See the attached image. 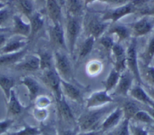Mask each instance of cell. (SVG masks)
<instances>
[{
  "instance_id": "45",
  "label": "cell",
  "mask_w": 154,
  "mask_h": 135,
  "mask_svg": "<svg viewBox=\"0 0 154 135\" xmlns=\"http://www.w3.org/2000/svg\"><path fill=\"white\" fill-rule=\"evenodd\" d=\"M100 2H106V3L111 4L113 5H123L125 2H127L128 0H100Z\"/></svg>"
},
{
  "instance_id": "15",
  "label": "cell",
  "mask_w": 154,
  "mask_h": 135,
  "mask_svg": "<svg viewBox=\"0 0 154 135\" xmlns=\"http://www.w3.org/2000/svg\"><path fill=\"white\" fill-rule=\"evenodd\" d=\"M20 83L26 87L28 91V96L30 101H34L38 96L40 95L42 87L38 81L32 77L26 75L20 78Z\"/></svg>"
},
{
  "instance_id": "24",
  "label": "cell",
  "mask_w": 154,
  "mask_h": 135,
  "mask_svg": "<svg viewBox=\"0 0 154 135\" xmlns=\"http://www.w3.org/2000/svg\"><path fill=\"white\" fill-rule=\"evenodd\" d=\"M14 84L15 81L12 77L0 74V88L3 91L6 101H8L11 96V91L14 89Z\"/></svg>"
},
{
  "instance_id": "1",
  "label": "cell",
  "mask_w": 154,
  "mask_h": 135,
  "mask_svg": "<svg viewBox=\"0 0 154 135\" xmlns=\"http://www.w3.org/2000/svg\"><path fill=\"white\" fill-rule=\"evenodd\" d=\"M89 111L84 112L77 120V124L81 131H92L100 127V121L107 111L110 110L106 106L97 109H89Z\"/></svg>"
},
{
  "instance_id": "52",
  "label": "cell",
  "mask_w": 154,
  "mask_h": 135,
  "mask_svg": "<svg viewBox=\"0 0 154 135\" xmlns=\"http://www.w3.org/2000/svg\"><path fill=\"white\" fill-rule=\"evenodd\" d=\"M94 1V0H85V5H88V4L91 3V2H93Z\"/></svg>"
},
{
  "instance_id": "22",
  "label": "cell",
  "mask_w": 154,
  "mask_h": 135,
  "mask_svg": "<svg viewBox=\"0 0 154 135\" xmlns=\"http://www.w3.org/2000/svg\"><path fill=\"white\" fill-rule=\"evenodd\" d=\"M107 24L103 23V21H100L96 17H91L87 24V29L89 35L91 36L94 37V38H97L100 37V35L103 34L106 29Z\"/></svg>"
},
{
  "instance_id": "31",
  "label": "cell",
  "mask_w": 154,
  "mask_h": 135,
  "mask_svg": "<svg viewBox=\"0 0 154 135\" xmlns=\"http://www.w3.org/2000/svg\"><path fill=\"white\" fill-rule=\"evenodd\" d=\"M141 57L143 64L150 65V63L154 58V35L149 39L144 52L142 54Z\"/></svg>"
},
{
  "instance_id": "40",
  "label": "cell",
  "mask_w": 154,
  "mask_h": 135,
  "mask_svg": "<svg viewBox=\"0 0 154 135\" xmlns=\"http://www.w3.org/2000/svg\"><path fill=\"white\" fill-rule=\"evenodd\" d=\"M100 43L101 44L102 46L106 50V51L110 52L112 50V47L116 44L113 41V40L109 36H102L100 38Z\"/></svg>"
},
{
  "instance_id": "58",
  "label": "cell",
  "mask_w": 154,
  "mask_h": 135,
  "mask_svg": "<svg viewBox=\"0 0 154 135\" xmlns=\"http://www.w3.org/2000/svg\"><path fill=\"white\" fill-rule=\"evenodd\" d=\"M153 109V115H154V108H153V109Z\"/></svg>"
},
{
  "instance_id": "4",
  "label": "cell",
  "mask_w": 154,
  "mask_h": 135,
  "mask_svg": "<svg viewBox=\"0 0 154 135\" xmlns=\"http://www.w3.org/2000/svg\"><path fill=\"white\" fill-rule=\"evenodd\" d=\"M80 29L81 24L78 17L68 15L66 29V43L67 51L70 54H72L74 52Z\"/></svg>"
},
{
  "instance_id": "2",
  "label": "cell",
  "mask_w": 154,
  "mask_h": 135,
  "mask_svg": "<svg viewBox=\"0 0 154 135\" xmlns=\"http://www.w3.org/2000/svg\"><path fill=\"white\" fill-rule=\"evenodd\" d=\"M54 68L60 79L72 83L73 81V71L69 59L66 54L59 50L54 52Z\"/></svg>"
},
{
  "instance_id": "43",
  "label": "cell",
  "mask_w": 154,
  "mask_h": 135,
  "mask_svg": "<svg viewBox=\"0 0 154 135\" xmlns=\"http://www.w3.org/2000/svg\"><path fill=\"white\" fill-rule=\"evenodd\" d=\"M130 135H149L148 132L145 129L139 127V126L134 125V124H129Z\"/></svg>"
},
{
  "instance_id": "21",
  "label": "cell",
  "mask_w": 154,
  "mask_h": 135,
  "mask_svg": "<svg viewBox=\"0 0 154 135\" xmlns=\"http://www.w3.org/2000/svg\"><path fill=\"white\" fill-rule=\"evenodd\" d=\"M46 8L48 17L53 23H60L61 7L57 0H46Z\"/></svg>"
},
{
  "instance_id": "17",
  "label": "cell",
  "mask_w": 154,
  "mask_h": 135,
  "mask_svg": "<svg viewBox=\"0 0 154 135\" xmlns=\"http://www.w3.org/2000/svg\"><path fill=\"white\" fill-rule=\"evenodd\" d=\"M123 117V111L121 107H116L112 111L107 117L104 118L103 122L100 124V129L103 131H106L112 127H116Z\"/></svg>"
},
{
  "instance_id": "12",
  "label": "cell",
  "mask_w": 154,
  "mask_h": 135,
  "mask_svg": "<svg viewBox=\"0 0 154 135\" xmlns=\"http://www.w3.org/2000/svg\"><path fill=\"white\" fill-rule=\"evenodd\" d=\"M110 52L114 58V69L119 73H122L127 69L125 51L120 44L116 43Z\"/></svg>"
},
{
  "instance_id": "11",
  "label": "cell",
  "mask_w": 154,
  "mask_h": 135,
  "mask_svg": "<svg viewBox=\"0 0 154 135\" xmlns=\"http://www.w3.org/2000/svg\"><path fill=\"white\" fill-rule=\"evenodd\" d=\"M128 94L131 96V98L137 100V102L143 103L149 106L152 109L154 108V102L150 97V96L148 94L146 91L141 86V84H137L135 85H133L131 88L130 89Z\"/></svg>"
},
{
  "instance_id": "16",
  "label": "cell",
  "mask_w": 154,
  "mask_h": 135,
  "mask_svg": "<svg viewBox=\"0 0 154 135\" xmlns=\"http://www.w3.org/2000/svg\"><path fill=\"white\" fill-rule=\"evenodd\" d=\"M7 102V118H13L22 113L24 109L23 105L19 100L18 97L16 94L15 91L13 89L11 91V96Z\"/></svg>"
},
{
  "instance_id": "49",
  "label": "cell",
  "mask_w": 154,
  "mask_h": 135,
  "mask_svg": "<svg viewBox=\"0 0 154 135\" xmlns=\"http://www.w3.org/2000/svg\"><path fill=\"white\" fill-rule=\"evenodd\" d=\"M146 89H145L146 91V92L148 93V94H149V96H150V97L152 98V100H153L154 102V87H148V86H146Z\"/></svg>"
},
{
  "instance_id": "26",
  "label": "cell",
  "mask_w": 154,
  "mask_h": 135,
  "mask_svg": "<svg viewBox=\"0 0 154 135\" xmlns=\"http://www.w3.org/2000/svg\"><path fill=\"white\" fill-rule=\"evenodd\" d=\"M29 18L30 26V35L29 38H32L42 29L44 25V20L41 14L38 13H34Z\"/></svg>"
},
{
  "instance_id": "3",
  "label": "cell",
  "mask_w": 154,
  "mask_h": 135,
  "mask_svg": "<svg viewBox=\"0 0 154 135\" xmlns=\"http://www.w3.org/2000/svg\"><path fill=\"white\" fill-rule=\"evenodd\" d=\"M126 54V68L134 76V79L137 81V84H142L141 77L140 73V66H139L138 59L137 53V42L135 38L132 39L128 44L127 50L125 51Z\"/></svg>"
},
{
  "instance_id": "6",
  "label": "cell",
  "mask_w": 154,
  "mask_h": 135,
  "mask_svg": "<svg viewBox=\"0 0 154 135\" xmlns=\"http://www.w3.org/2000/svg\"><path fill=\"white\" fill-rule=\"evenodd\" d=\"M113 99L109 96V93L105 90L97 91L92 93L85 101V106L87 109H97L106 106V104L112 103Z\"/></svg>"
},
{
  "instance_id": "53",
  "label": "cell",
  "mask_w": 154,
  "mask_h": 135,
  "mask_svg": "<svg viewBox=\"0 0 154 135\" xmlns=\"http://www.w3.org/2000/svg\"><path fill=\"white\" fill-rule=\"evenodd\" d=\"M7 30H8V29H6V28H1V27H0V32H6Z\"/></svg>"
},
{
  "instance_id": "42",
  "label": "cell",
  "mask_w": 154,
  "mask_h": 135,
  "mask_svg": "<svg viewBox=\"0 0 154 135\" xmlns=\"http://www.w3.org/2000/svg\"><path fill=\"white\" fill-rule=\"evenodd\" d=\"M116 135H130L129 130V120L124 119L122 124L119 127V130L116 133Z\"/></svg>"
},
{
  "instance_id": "29",
  "label": "cell",
  "mask_w": 154,
  "mask_h": 135,
  "mask_svg": "<svg viewBox=\"0 0 154 135\" xmlns=\"http://www.w3.org/2000/svg\"><path fill=\"white\" fill-rule=\"evenodd\" d=\"M121 108H122V111H123L124 119H128L129 121L132 119L134 115L140 110L137 105L134 102L131 101V100L125 101L122 104V106Z\"/></svg>"
},
{
  "instance_id": "7",
  "label": "cell",
  "mask_w": 154,
  "mask_h": 135,
  "mask_svg": "<svg viewBox=\"0 0 154 135\" xmlns=\"http://www.w3.org/2000/svg\"><path fill=\"white\" fill-rule=\"evenodd\" d=\"M48 32H49L50 41L53 46L58 49H64L68 51L64 32L60 23H54L50 26Z\"/></svg>"
},
{
  "instance_id": "30",
  "label": "cell",
  "mask_w": 154,
  "mask_h": 135,
  "mask_svg": "<svg viewBox=\"0 0 154 135\" xmlns=\"http://www.w3.org/2000/svg\"><path fill=\"white\" fill-rule=\"evenodd\" d=\"M37 55L39 57L40 61V69L42 71L53 68V57L48 51H40Z\"/></svg>"
},
{
  "instance_id": "23",
  "label": "cell",
  "mask_w": 154,
  "mask_h": 135,
  "mask_svg": "<svg viewBox=\"0 0 154 135\" xmlns=\"http://www.w3.org/2000/svg\"><path fill=\"white\" fill-rule=\"evenodd\" d=\"M27 41L23 39H12L7 41L5 46L0 50V54L18 52L26 48Z\"/></svg>"
},
{
  "instance_id": "32",
  "label": "cell",
  "mask_w": 154,
  "mask_h": 135,
  "mask_svg": "<svg viewBox=\"0 0 154 135\" xmlns=\"http://www.w3.org/2000/svg\"><path fill=\"white\" fill-rule=\"evenodd\" d=\"M33 0H17L19 9L22 13L28 17H31L34 14Z\"/></svg>"
},
{
  "instance_id": "10",
  "label": "cell",
  "mask_w": 154,
  "mask_h": 135,
  "mask_svg": "<svg viewBox=\"0 0 154 135\" xmlns=\"http://www.w3.org/2000/svg\"><path fill=\"white\" fill-rule=\"evenodd\" d=\"M55 101L57 115L60 121L67 123V124H73L75 122L73 113H72L70 106L68 105L67 102L65 100L63 95L61 98L55 100Z\"/></svg>"
},
{
  "instance_id": "50",
  "label": "cell",
  "mask_w": 154,
  "mask_h": 135,
  "mask_svg": "<svg viewBox=\"0 0 154 135\" xmlns=\"http://www.w3.org/2000/svg\"><path fill=\"white\" fill-rule=\"evenodd\" d=\"M143 14H145V15L153 16V17H154V6L152 7L151 8H149V9L146 10V11H143Z\"/></svg>"
},
{
  "instance_id": "18",
  "label": "cell",
  "mask_w": 154,
  "mask_h": 135,
  "mask_svg": "<svg viewBox=\"0 0 154 135\" xmlns=\"http://www.w3.org/2000/svg\"><path fill=\"white\" fill-rule=\"evenodd\" d=\"M152 24L146 17H143L134 23L131 26L133 35L135 38L143 36L150 32L152 29Z\"/></svg>"
},
{
  "instance_id": "39",
  "label": "cell",
  "mask_w": 154,
  "mask_h": 135,
  "mask_svg": "<svg viewBox=\"0 0 154 135\" xmlns=\"http://www.w3.org/2000/svg\"><path fill=\"white\" fill-rule=\"evenodd\" d=\"M14 121V118H7L6 119L0 121V135H2L4 133H7L8 130L11 127Z\"/></svg>"
},
{
  "instance_id": "28",
  "label": "cell",
  "mask_w": 154,
  "mask_h": 135,
  "mask_svg": "<svg viewBox=\"0 0 154 135\" xmlns=\"http://www.w3.org/2000/svg\"><path fill=\"white\" fill-rule=\"evenodd\" d=\"M143 70L140 71L142 81H144L148 87H154V66L143 65Z\"/></svg>"
},
{
  "instance_id": "56",
  "label": "cell",
  "mask_w": 154,
  "mask_h": 135,
  "mask_svg": "<svg viewBox=\"0 0 154 135\" xmlns=\"http://www.w3.org/2000/svg\"><path fill=\"white\" fill-rule=\"evenodd\" d=\"M46 135H57V134H54V133H48Z\"/></svg>"
},
{
  "instance_id": "27",
  "label": "cell",
  "mask_w": 154,
  "mask_h": 135,
  "mask_svg": "<svg viewBox=\"0 0 154 135\" xmlns=\"http://www.w3.org/2000/svg\"><path fill=\"white\" fill-rule=\"evenodd\" d=\"M94 41H95V38L91 35H88V38L83 41V43L81 44L80 48H79L78 60H84L91 52L93 48H94Z\"/></svg>"
},
{
  "instance_id": "51",
  "label": "cell",
  "mask_w": 154,
  "mask_h": 135,
  "mask_svg": "<svg viewBox=\"0 0 154 135\" xmlns=\"http://www.w3.org/2000/svg\"><path fill=\"white\" fill-rule=\"evenodd\" d=\"M33 1L40 4H46V0H33Z\"/></svg>"
},
{
  "instance_id": "25",
  "label": "cell",
  "mask_w": 154,
  "mask_h": 135,
  "mask_svg": "<svg viewBox=\"0 0 154 135\" xmlns=\"http://www.w3.org/2000/svg\"><path fill=\"white\" fill-rule=\"evenodd\" d=\"M120 75L121 73L116 70L114 68L111 69L108 76L106 77L105 81L103 82V86H104V90L106 92L109 93L112 91V90L114 91V89L117 85L119 78H120Z\"/></svg>"
},
{
  "instance_id": "55",
  "label": "cell",
  "mask_w": 154,
  "mask_h": 135,
  "mask_svg": "<svg viewBox=\"0 0 154 135\" xmlns=\"http://www.w3.org/2000/svg\"><path fill=\"white\" fill-rule=\"evenodd\" d=\"M5 1H7V0H0V2H2V3H5Z\"/></svg>"
},
{
  "instance_id": "48",
  "label": "cell",
  "mask_w": 154,
  "mask_h": 135,
  "mask_svg": "<svg viewBox=\"0 0 154 135\" xmlns=\"http://www.w3.org/2000/svg\"><path fill=\"white\" fill-rule=\"evenodd\" d=\"M77 135H99V132L97 130H92V131H81L80 133H77Z\"/></svg>"
},
{
  "instance_id": "57",
  "label": "cell",
  "mask_w": 154,
  "mask_h": 135,
  "mask_svg": "<svg viewBox=\"0 0 154 135\" xmlns=\"http://www.w3.org/2000/svg\"><path fill=\"white\" fill-rule=\"evenodd\" d=\"M152 129H153V130H154V125H152Z\"/></svg>"
},
{
  "instance_id": "46",
  "label": "cell",
  "mask_w": 154,
  "mask_h": 135,
  "mask_svg": "<svg viewBox=\"0 0 154 135\" xmlns=\"http://www.w3.org/2000/svg\"><path fill=\"white\" fill-rule=\"evenodd\" d=\"M7 41H8V40H7V38L4 32H0V50L5 46Z\"/></svg>"
},
{
  "instance_id": "54",
  "label": "cell",
  "mask_w": 154,
  "mask_h": 135,
  "mask_svg": "<svg viewBox=\"0 0 154 135\" xmlns=\"http://www.w3.org/2000/svg\"><path fill=\"white\" fill-rule=\"evenodd\" d=\"M5 6V3H2V2H0V9Z\"/></svg>"
},
{
  "instance_id": "13",
  "label": "cell",
  "mask_w": 154,
  "mask_h": 135,
  "mask_svg": "<svg viewBox=\"0 0 154 135\" xmlns=\"http://www.w3.org/2000/svg\"><path fill=\"white\" fill-rule=\"evenodd\" d=\"M60 87L62 94L64 97H67L72 101L81 103L82 102V97L79 89L69 81L60 80Z\"/></svg>"
},
{
  "instance_id": "41",
  "label": "cell",
  "mask_w": 154,
  "mask_h": 135,
  "mask_svg": "<svg viewBox=\"0 0 154 135\" xmlns=\"http://www.w3.org/2000/svg\"><path fill=\"white\" fill-rule=\"evenodd\" d=\"M101 69V64L100 62L93 61L88 65L87 70H88V74L91 75H95L96 74L98 73Z\"/></svg>"
},
{
  "instance_id": "37",
  "label": "cell",
  "mask_w": 154,
  "mask_h": 135,
  "mask_svg": "<svg viewBox=\"0 0 154 135\" xmlns=\"http://www.w3.org/2000/svg\"><path fill=\"white\" fill-rule=\"evenodd\" d=\"M34 102H35V105L36 108L46 109L51 103V100L47 95L40 94V95L36 97Z\"/></svg>"
},
{
  "instance_id": "35",
  "label": "cell",
  "mask_w": 154,
  "mask_h": 135,
  "mask_svg": "<svg viewBox=\"0 0 154 135\" xmlns=\"http://www.w3.org/2000/svg\"><path fill=\"white\" fill-rule=\"evenodd\" d=\"M132 119L135 120L136 121H138V122L145 123V124H152L154 122L153 117L143 110H139L134 115Z\"/></svg>"
},
{
  "instance_id": "47",
  "label": "cell",
  "mask_w": 154,
  "mask_h": 135,
  "mask_svg": "<svg viewBox=\"0 0 154 135\" xmlns=\"http://www.w3.org/2000/svg\"><path fill=\"white\" fill-rule=\"evenodd\" d=\"M57 135H77V133H75V130L66 129V130H63L60 131Z\"/></svg>"
},
{
  "instance_id": "8",
  "label": "cell",
  "mask_w": 154,
  "mask_h": 135,
  "mask_svg": "<svg viewBox=\"0 0 154 135\" xmlns=\"http://www.w3.org/2000/svg\"><path fill=\"white\" fill-rule=\"evenodd\" d=\"M133 79H134L132 74L128 70L125 69L123 72L120 75L118 84L114 89V94L122 97H126L128 96L130 89L132 87Z\"/></svg>"
},
{
  "instance_id": "44",
  "label": "cell",
  "mask_w": 154,
  "mask_h": 135,
  "mask_svg": "<svg viewBox=\"0 0 154 135\" xmlns=\"http://www.w3.org/2000/svg\"><path fill=\"white\" fill-rule=\"evenodd\" d=\"M34 116L38 120H44L47 117L48 115V112H47L46 109H40V108H36L34 109Z\"/></svg>"
},
{
  "instance_id": "36",
  "label": "cell",
  "mask_w": 154,
  "mask_h": 135,
  "mask_svg": "<svg viewBox=\"0 0 154 135\" xmlns=\"http://www.w3.org/2000/svg\"><path fill=\"white\" fill-rule=\"evenodd\" d=\"M41 133V130L36 127L26 126L20 130L10 133L7 135H39Z\"/></svg>"
},
{
  "instance_id": "20",
  "label": "cell",
  "mask_w": 154,
  "mask_h": 135,
  "mask_svg": "<svg viewBox=\"0 0 154 135\" xmlns=\"http://www.w3.org/2000/svg\"><path fill=\"white\" fill-rule=\"evenodd\" d=\"M13 33L20 36L29 38L30 35V26L29 23H26L22 20L18 15L13 17Z\"/></svg>"
},
{
  "instance_id": "33",
  "label": "cell",
  "mask_w": 154,
  "mask_h": 135,
  "mask_svg": "<svg viewBox=\"0 0 154 135\" xmlns=\"http://www.w3.org/2000/svg\"><path fill=\"white\" fill-rule=\"evenodd\" d=\"M69 15L78 17L82 11V3L80 0H66V3Z\"/></svg>"
},
{
  "instance_id": "38",
  "label": "cell",
  "mask_w": 154,
  "mask_h": 135,
  "mask_svg": "<svg viewBox=\"0 0 154 135\" xmlns=\"http://www.w3.org/2000/svg\"><path fill=\"white\" fill-rule=\"evenodd\" d=\"M10 17V12L5 7L0 9V27L5 28V25L8 23Z\"/></svg>"
},
{
  "instance_id": "14",
  "label": "cell",
  "mask_w": 154,
  "mask_h": 135,
  "mask_svg": "<svg viewBox=\"0 0 154 135\" xmlns=\"http://www.w3.org/2000/svg\"><path fill=\"white\" fill-rule=\"evenodd\" d=\"M134 11V6L131 3L121 5L116 9L112 10L106 13L103 17V20H111L112 23H116L119 19H121L124 16L133 13Z\"/></svg>"
},
{
  "instance_id": "34",
  "label": "cell",
  "mask_w": 154,
  "mask_h": 135,
  "mask_svg": "<svg viewBox=\"0 0 154 135\" xmlns=\"http://www.w3.org/2000/svg\"><path fill=\"white\" fill-rule=\"evenodd\" d=\"M109 32L110 34H113V35H116L117 38H119V41H122L123 40L126 39L130 35V32L128 29L125 26H122V25L113 26L109 29Z\"/></svg>"
},
{
  "instance_id": "5",
  "label": "cell",
  "mask_w": 154,
  "mask_h": 135,
  "mask_svg": "<svg viewBox=\"0 0 154 135\" xmlns=\"http://www.w3.org/2000/svg\"><path fill=\"white\" fill-rule=\"evenodd\" d=\"M41 80L45 86L54 94L55 100L63 97L60 87V78L55 71L54 68L42 71Z\"/></svg>"
},
{
  "instance_id": "19",
  "label": "cell",
  "mask_w": 154,
  "mask_h": 135,
  "mask_svg": "<svg viewBox=\"0 0 154 135\" xmlns=\"http://www.w3.org/2000/svg\"><path fill=\"white\" fill-rule=\"evenodd\" d=\"M26 52H27V48H25L18 52L0 54V67L14 66L26 56Z\"/></svg>"
},
{
  "instance_id": "9",
  "label": "cell",
  "mask_w": 154,
  "mask_h": 135,
  "mask_svg": "<svg viewBox=\"0 0 154 135\" xmlns=\"http://www.w3.org/2000/svg\"><path fill=\"white\" fill-rule=\"evenodd\" d=\"M14 69L18 71H26V72H35L40 69V61L39 57L37 55L25 56L20 62L12 66Z\"/></svg>"
}]
</instances>
